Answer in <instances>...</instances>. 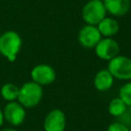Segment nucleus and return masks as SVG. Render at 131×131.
I'll list each match as a JSON object with an SVG mask.
<instances>
[{"instance_id":"obj_1","label":"nucleus","mask_w":131,"mask_h":131,"mask_svg":"<svg viewBox=\"0 0 131 131\" xmlns=\"http://www.w3.org/2000/svg\"><path fill=\"white\" fill-rule=\"evenodd\" d=\"M21 38L15 31H6L0 35V54L9 61H14L21 48Z\"/></svg>"},{"instance_id":"obj_2","label":"nucleus","mask_w":131,"mask_h":131,"mask_svg":"<svg viewBox=\"0 0 131 131\" xmlns=\"http://www.w3.org/2000/svg\"><path fill=\"white\" fill-rule=\"evenodd\" d=\"M43 97V88L39 84L29 81L19 87L17 101L25 108H32L37 106Z\"/></svg>"},{"instance_id":"obj_3","label":"nucleus","mask_w":131,"mask_h":131,"mask_svg":"<svg viewBox=\"0 0 131 131\" xmlns=\"http://www.w3.org/2000/svg\"><path fill=\"white\" fill-rule=\"evenodd\" d=\"M106 16V10L102 1L89 0L82 8V18L86 25L97 26Z\"/></svg>"},{"instance_id":"obj_4","label":"nucleus","mask_w":131,"mask_h":131,"mask_svg":"<svg viewBox=\"0 0 131 131\" xmlns=\"http://www.w3.org/2000/svg\"><path fill=\"white\" fill-rule=\"evenodd\" d=\"M107 70L115 79L129 81L131 80V58L119 54L108 61Z\"/></svg>"},{"instance_id":"obj_5","label":"nucleus","mask_w":131,"mask_h":131,"mask_svg":"<svg viewBox=\"0 0 131 131\" xmlns=\"http://www.w3.org/2000/svg\"><path fill=\"white\" fill-rule=\"evenodd\" d=\"M98 58L110 61L120 53V45L114 38L102 37L94 47Z\"/></svg>"},{"instance_id":"obj_6","label":"nucleus","mask_w":131,"mask_h":131,"mask_svg":"<svg viewBox=\"0 0 131 131\" xmlns=\"http://www.w3.org/2000/svg\"><path fill=\"white\" fill-rule=\"evenodd\" d=\"M31 78L33 82L39 84L40 86H46L55 81L56 73L51 66L47 63H40L32 69Z\"/></svg>"},{"instance_id":"obj_7","label":"nucleus","mask_w":131,"mask_h":131,"mask_svg":"<svg viewBox=\"0 0 131 131\" xmlns=\"http://www.w3.org/2000/svg\"><path fill=\"white\" fill-rule=\"evenodd\" d=\"M2 111L4 120L12 126L21 125L26 119V108L17 100L7 102Z\"/></svg>"},{"instance_id":"obj_8","label":"nucleus","mask_w":131,"mask_h":131,"mask_svg":"<svg viewBox=\"0 0 131 131\" xmlns=\"http://www.w3.org/2000/svg\"><path fill=\"white\" fill-rule=\"evenodd\" d=\"M101 35L96 26L85 25L78 33V41L80 45L87 49H92L101 39Z\"/></svg>"},{"instance_id":"obj_9","label":"nucleus","mask_w":131,"mask_h":131,"mask_svg":"<svg viewBox=\"0 0 131 131\" xmlns=\"http://www.w3.org/2000/svg\"><path fill=\"white\" fill-rule=\"evenodd\" d=\"M67 126V118L61 110L54 108L50 111L43 122L45 131H64Z\"/></svg>"},{"instance_id":"obj_10","label":"nucleus","mask_w":131,"mask_h":131,"mask_svg":"<svg viewBox=\"0 0 131 131\" xmlns=\"http://www.w3.org/2000/svg\"><path fill=\"white\" fill-rule=\"evenodd\" d=\"M106 10L112 16H123L127 14L131 8L130 0H103L102 1Z\"/></svg>"},{"instance_id":"obj_11","label":"nucleus","mask_w":131,"mask_h":131,"mask_svg":"<svg viewBox=\"0 0 131 131\" xmlns=\"http://www.w3.org/2000/svg\"><path fill=\"white\" fill-rule=\"evenodd\" d=\"M114 80L115 78L113 77V75L110 73L107 69L100 70L94 76V80H93L94 87L101 92L107 91L114 85Z\"/></svg>"},{"instance_id":"obj_12","label":"nucleus","mask_w":131,"mask_h":131,"mask_svg":"<svg viewBox=\"0 0 131 131\" xmlns=\"http://www.w3.org/2000/svg\"><path fill=\"white\" fill-rule=\"evenodd\" d=\"M96 27L101 37L105 38H113V36H115L120 30V25L118 20L111 16H105Z\"/></svg>"},{"instance_id":"obj_13","label":"nucleus","mask_w":131,"mask_h":131,"mask_svg":"<svg viewBox=\"0 0 131 131\" xmlns=\"http://www.w3.org/2000/svg\"><path fill=\"white\" fill-rule=\"evenodd\" d=\"M18 93H19V87L16 86L15 84H12V83H6V84H4L1 87V89H0L1 97L4 100L8 101V102L17 100Z\"/></svg>"},{"instance_id":"obj_14","label":"nucleus","mask_w":131,"mask_h":131,"mask_svg":"<svg viewBox=\"0 0 131 131\" xmlns=\"http://www.w3.org/2000/svg\"><path fill=\"white\" fill-rule=\"evenodd\" d=\"M128 106L125 104V102L118 96V97H115L113 98L110 103H108V113L113 116V117H116V118H119L127 108Z\"/></svg>"},{"instance_id":"obj_15","label":"nucleus","mask_w":131,"mask_h":131,"mask_svg":"<svg viewBox=\"0 0 131 131\" xmlns=\"http://www.w3.org/2000/svg\"><path fill=\"white\" fill-rule=\"evenodd\" d=\"M119 97L127 106L131 107V82H127L121 86L119 90Z\"/></svg>"},{"instance_id":"obj_16","label":"nucleus","mask_w":131,"mask_h":131,"mask_svg":"<svg viewBox=\"0 0 131 131\" xmlns=\"http://www.w3.org/2000/svg\"><path fill=\"white\" fill-rule=\"evenodd\" d=\"M118 122L126 125L127 127H131V107L128 106L126 111L118 118Z\"/></svg>"},{"instance_id":"obj_17","label":"nucleus","mask_w":131,"mask_h":131,"mask_svg":"<svg viewBox=\"0 0 131 131\" xmlns=\"http://www.w3.org/2000/svg\"><path fill=\"white\" fill-rule=\"evenodd\" d=\"M106 131H129V127L117 121V122L110 124Z\"/></svg>"},{"instance_id":"obj_18","label":"nucleus","mask_w":131,"mask_h":131,"mask_svg":"<svg viewBox=\"0 0 131 131\" xmlns=\"http://www.w3.org/2000/svg\"><path fill=\"white\" fill-rule=\"evenodd\" d=\"M3 122H4V116H3V111L0 108V127L3 125Z\"/></svg>"},{"instance_id":"obj_19","label":"nucleus","mask_w":131,"mask_h":131,"mask_svg":"<svg viewBox=\"0 0 131 131\" xmlns=\"http://www.w3.org/2000/svg\"><path fill=\"white\" fill-rule=\"evenodd\" d=\"M0 131H17L16 129H14V128H10V127H6V128H3V129H1Z\"/></svg>"},{"instance_id":"obj_20","label":"nucleus","mask_w":131,"mask_h":131,"mask_svg":"<svg viewBox=\"0 0 131 131\" xmlns=\"http://www.w3.org/2000/svg\"><path fill=\"white\" fill-rule=\"evenodd\" d=\"M94 1H103V0H94Z\"/></svg>"},{"instance_id":"obj_21","label":"nucleus","mask_w":131,"mask_h":131,"mask_svg":"<svg viewBox=\"0 0 131 131\" xmlns=\"http://www.w3.org/2000/svg\"><path fill=\"white\" fill-rule=\"evenodd\" d=\"M129 131H131V127H129Z\"/></svg>"}]
</instances>
